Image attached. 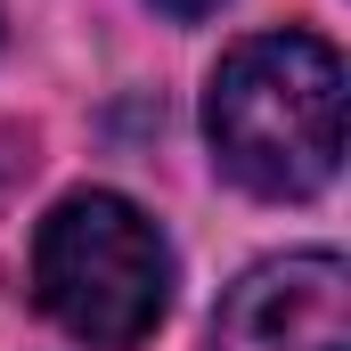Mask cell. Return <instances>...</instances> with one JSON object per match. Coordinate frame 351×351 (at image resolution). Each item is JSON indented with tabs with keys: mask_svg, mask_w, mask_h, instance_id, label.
<instances>
[{
	"mask_svg": "<svg viewBox=\"0 0 351 351\" xmlns=\"http://www.w3.org/2000/svg\"><path fill=\"white\" fill-rule=\"evenodd\" d=\"M156 8H164V16H213L221 0H156Z\"/></svg>",
	"mask_w": 351,
	"mask_h": 351,
	"instance_id": "cell-4",
	"label": "cell"
},
{
	"mask_svg": "<svg viewBox=\"0 0 351 351\" xmlns=\"http://www.w3.org/2000/svg\"><path fill=\"white\" fill-rule=\"evenodd\" d=\"M204 131L221 172L254 196L302 204L343 164V58L319 33H254L237 41L213 90H204Z\"/></svg>",
	"mask_w": 351,
	"mask_h": 351,
	"instance_id": "cell-1",
	"label": "cell"
},
{
	"mask_svg": "<svg viewBox=\"0 0 351 351\" xmlns=\"http://www.w3.org/2000/svg\"><path fill=\"white\" fill-rule=\"evenodd\" d=\"M33 302L74 343L131 351L172 311V245L131 196L82 188L33 237Z\"/></svg>",
	"mask_w": 351,
	"mask_h": 351,
	"instance_id": "cell-2",
	"label": "cell"
},
{
	"mask_svg": "<svg viewBox=\"0 0 351 351\" xmlns=\"http://www.w3.org/2000/svg\"><path fill=\"white\" fill-rule=\"evenodd\" d=\"M204 351H351V278L335 254H286L245 269Z\"/></svg>",
	"mask_w": 351,
	"mask_h": 351,
	"instance_id": "cell-3",
	"label": "cell"
}]
</instances>
